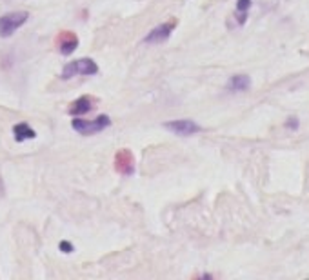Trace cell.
<instances>
[{
  "instance_id": "7a4b0ae2",
  "label": "cell",
  "mask_w": 309,
  "mask_h": 280,
  "mask_svg": "<svg viewBox=\"0 0 309 280\" xmlns=\"http://www.w3.org/2000/svg\"><path fill=\"white\" fill-rule=\"evenodd\" d=\"M109 124H111V120H109V116L107 115H100L98 118H95V120L75 118V120L71 122L73 129L78 131L80 135H95V133H100V131H104Z\"/></svg>"
},
{
  "instance_id": "277c9868",
  "label": "cell",
  "mask_w": 309,
  "mask_h": 280,
  "mask_svg": "<svg viewBox=\"0 0 309 280\" xmlns=\"http://www.w3.org/2000/svg\"><path fill=\"white\" fill-rule=\"evenodd\" d=\"M176 27V20L173 18V20L169 22H164V24H160V26L153 27L150 33H148V37L144 38L146 44H160L164 42V40H167V38L171 37V33H173V29Z\"/></svg>"
},
{
  "instance_id": "4fadbf2b",
  "label": "cell",
  "mask_w": 309,
  "mask_h": 280,
  "mask_svg": "<svg viewBox=\"0 0 309 280\" xmlns=\"http://www.w3.org/2000/svg\"><path fill=\"white\" fill-rule=\"evenodd\" d=\"M60 251H64V253H71L73 251V246L70 242H60Z\"/></svg>"
},
{
  "instance_id": "8992f818",
  "label": "cell",
  "mask_w": 309,
  "mask_h": 280,
  "mask_svg": "<svg viewBox=\"0 0 309 280\" xmlns=\"http://www.w3.org/2000/svg\"><path fill=\"white\" fill-rule=\"evenodd\" d=\"M115 168H117L118 173L126 175H133L135 171V160H133V155L129 149H122V151H118L117 157H115Z\"/></svg>"
},
{
  "instance_id": "ba28073f",
  "label": "cell",
  "mask_w": 309,
  "mask_h": 280,
  "mask_svg": "<svg viewBox=\"0 0 309 280\" xmlns=\"http://www.w3.org/2000/svg\"><path fill=\"white\" fill-rule=\"evenodd\" d=\"M95 102L96 100L93 96H80V98H77V100L71 104L68 111H70V115H84V113L93 109Z\"/></svg>"
},
{
  "instance_id": "3957f363",
  "label": "cell",
  "mask_w": 309,
  "mask_h": 280,
  "mask_svg": "<svg viewBox=\"0 0 309 280\" xmlns=\"http://www.w3.org/2000/svg\"><path fill=\"white\" fill-rule=\"evenodd\" d=\"M29 18L26 11H13L0 16V37H11L20 26H24Z\"/></svg>"
},
{
  "instance_id": "52a82bcc",
  "label": "cell",
  "mask_w": 309,
  "mask_h": 280,
  "mask_svg": "<svg viewBox=\"0 0 309 280\" xmlns=\"http://www.w3.org/2000/svg\"><path fill=\"white\" fill-rule=\"evenodd\" d=\"M78 46V38L75 33L71 31H62L59 37V49L62 55H71Z\"/></svg>"
},
{
  "instance_id": "5b68a950",
  "label": "cell",
  "mask_w": 309,
  "mask_h": 280,
  "mask_svg": "<svg viewBox=\"0 0 309 280\" xmlns=\"http://www.w3.org/2000/svg\"><path fill=\"white\" fill-rule=\"evenodd\" d=\"M165 129H169V131H173L175 135H180V137H189V135H195V133L202 131V127L198 126L197 122L193 120H187V118H184V120H171L167 122V124H164Z\"/></svg>"
},
{
  "instance_id": "6da1fadb",
  "label": "cell",
  "mask_w": 309,
  "mask_h": 280,
  "mask_svg": "<svg viewBox=\"0 0 309 280\" xmlns=\"http://www.w3.org/2000/svg\"><path fill=\"white\" fill-rule=\"evenodd\" d=\"M98 73V66L95 60L91 58H78L73 62L66 64V68L62 69V79L70 80L77 75H96Z\"/></svg>"
},
{
  "instance_id": "9c48e42d",
  "label": "cell",
  "mask_w": 309,
  "mask_h": 280,
  "mask_svg": "<svg viewBox=\"0 0 309 280\" xmlns=\"http://www.w3.org/2000/svg\"><path fill=\"white\" fill-rule=\"evenodd\" d=\"M251 88V79L247 75H233L228 82L230 91H247Z\"/></svg>"
},
{
  "instance_id": "30bf717a",
  "label": "cell",
  "mask_w": 309,
  "mask_h": 280,
  "mask_svg": "<svg viewBox=\"0 0 309 280\" xmlns=\"http://www.w3.org/2000/svg\"><path fill=\"white\" fill-rule=\"evenodd\" d=\"M13 135H15V140H16V142L31 140V138L37 137V135H35V131H33V129L29 126H27V124H16V126L13 127Z\"/></svg>"
},
{
  "instance_id": "7c38bea8",
  "label": "cell",
  "mask_w": 309,
  "mask_h": 280,
  "mask_svg": "<svg viewBox=\"0 0 309 280\" xmlns=\"http://www.w3.org/2000/svg\"><path fill=\"white\" fill-rule=\"evenodd\" d=\"M286 127H289V129H297V127H299V120H297L295 116H291V118L286 122Z\"/></svg>"
},
{
  "instance_id": "8fae6325",
  "label": "cell",
  "mask_w": 309,
  "mask_h": 280,
  "mask_svg": "<svg viewBox=\"0 0 309 280\" xmlns=\"http://www.w3.org/2000/svg\"><path fill=\"white\" fill-rule=\"evenodd\" d=\"M251 7V0H236V11H238V24H244L247 18V9Z\"/></svg>"
}]
</instances>
